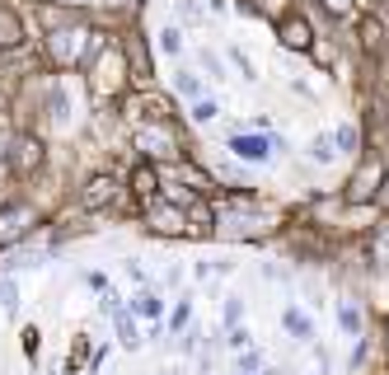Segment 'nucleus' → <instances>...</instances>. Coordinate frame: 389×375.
Returning a JSON list of instances; mask_svg holds the SVG:
<instances>
[{
  "instance_id": "nucleus-1",
  "label": "nucleus",
  "mask_w": 389,
  "mask_h": 375,
  "mask_svg": "<svg viewBox=\"0 0 389 375\" xmlns=\"http://www.w3.org/2000/svg\"><path fill=\"white\" fill-rule=\"evenodd\" d=\"M28 225H38V212H33L28 202H14V207H5V212H0V244L24 240Z\"/></svg>"
},
{
  "instance_id": "nucleus-2",
  "label": "nucleus",
  "mask_w": 389,
  "mask_h": 375,
  "mask_svg": "<svg viewBox=\"0 0 389 375\" xmlns=\"http://www.w3.org/2000/svg\"><path fill=\"white\" fill-rule=\"evenodd\" d=\"M370 183H380V164H375V160H366V164H362V174L347 183V202H366V197L375 192Z\"/></svg>"
},
{
  "instance_id": "nucleus-3",
  "label": "nucleus",
  "mask_w": 389,
  "mask_h": 375,
  "mask_svg": "<svg viewBox=\"0 0 389 375\" xmlns=\"http://www.w3.org/2000/svg\"><path fill=\"white\" fill-rule=\"evenodd\" d=\"M113 179H108V174H94V179H89V183H85V197H80V202H85V207H89V212H94V207H108V202H113Z\"/></svg>"
},
{
  "instance_id": "nucleus-4",
  "label": "nucleus",
  "mask_w": 389,
  "mask_h": 375,
  "mask_svg": "<svg viewBox=\"0 0 389 375\" xmlns=\"http://www.w3.org/2000/svg\"><path fill=\"white\" fill-rule=\"evenodd\" d=\"M146 216L155 220L159 235H183V230H188V225H183V216H179V212H169L164 202H151V207H146Z\"/></svg>"
},
{
  "instance_id": "nucleus-5",
  "label": "nucleus",
  "mask_w": 389,
  "mask_h": 375,
  "mask_svg": "<svg viewBox=\"0 0 389 375\" xmlns=\"http://www.w3.org/2000/svg\"><path fill=\"white\" fill-rule=\"evenodd\" d=\"M159 310H164V300H159L151 286H141V291L131 295V315H141V319H159Z\"/></svg>"
},
{
  "instance_id": "nucleus-6",
  "label": "nucleus",
  "mask_w": 389,
  "mask_h": 375,
  "mask_svg": "<svg viewBox=\"0 0 389 375\" xmlns=\"http://www.w3.org/2000/svg\"><path fill=\"white\" fill-rule=\"evenodd\" d=\"M282 323H286V333H291V338H300V343H310V338H314V323L305 319L296 305H291V310H282Z\"/></svg>"
},
{
  "instance_id": "nucleus-7",
  "label": "nucleus",
  "mask_w": 389,
  "mask_h": 375,
  "mask_svg": "<svg viewBox=\"0 0 389 375\" xmlns=\"http://www.w3.org/2000/svg\"><path fill=\"white\" fill-rule=\"evenodd\" d=\"M230 150L239 155V160H267L272 150H267V141H254V136H234Z\"/></svg>"
},
{
  "instance_id": "nucleus-8",
  "label": "nucleus",
  "mask_w": 389,
  "mask_h": 375,
  "mask_svg": "<svg viewBox=\"0 0 389 375\" xmlns=\"http://www.w3.org/2000/svg\"><path fill=\"white\" fill-rule=\"evenodd\" d=\"M282 43L286 47H310V24H305V19H286L282 24Z\"/></svg>"
},
{
  "instance_id": "nucleus-9",
  "label": "nucleus",
  "mask_w": 389,
  "mask_h": 375,
  "mask_svg": "<svg viewBox=\"0 0 389 375\" xmlns=\"http://www.w3.org/2000/svg\"><path fill=\"white\" fill-rule=\"evenodd\" d=\"M113 319H118V343H122L127 352H136V348H141V333H136V323H131V315L122 310V315H113Z\"/></svg>"
},
{
  "instance_id": "nucleus-10",
  "label": "nucleus",
  "mask_w": 389,
  "mask_h": 375,
  "mask_svg": "<svg viewBox=\"0 0 389 375\" xmlns=\"http://www.w3.org/2000/svg\"><path fill=\"white\" fill-rule=\"evenodd\" d=\"M131 183H136V192H141V197H146V202H155V197H159V183H155V169H146V164H141V169H136V174H131Z\"/></svg>"
},
{
  "instance_id": "nucleus-11",
  "label": "nucleus",
  "mask_w": 389,
  "mask_h": 375,
  "mask_svg": "<svg viewBox=\"0 0 389 375\" xmlns=\"http://www.w3.org/2000/svg\"><path fill=\"white\" fill-rule=\"evenodd\" d=\"M0 310H5V315H14V310H19V286H14L10 277L0 282Z\"/></svg>"
},
{
  "instance_id": "nucleus-12",
  "label": "nucleus",
  "mask_w": 389,
  "mask_h": 375,
  "mask_svg": "<svg viewBox=\"0 0 389 375\" xmlns=\"http://www.w3.org/2000/svg\"><path fill=\"white\" fill-rule=\"evenodd\" d=\"M337 323H342V328H347V333H352V338H357V333H362V315H357V310H352V305H337Z\"/></svg>"
},
{
  "instance_id": "nucleus-13",
  "label": "nucleus",
  "mask_w": 389,
  "mask_h": 375,
  "mask_svg": "<svg viewBox=\"0 0 389 375\" xmlns=\"http://www.w3.org/2000/svg\"><path fill=\"white\" fill-rule=\"evenodd\" d=\"M179 94H188V99H197V94H202V80H197V76H192L188 66L179 71Z\"/></svg>"
},
{
  "instance_id": "nucleus-14",
  "label": "nucleus",
  "mask_w": 389,
  "mask_h": 375,
  "mask_svg": "<svg viewBox=\"0 0 389 375\" xmlns=\"http://www.w3.org/2000/svg\"><path fill=\"white\" fill-rule=\"evenodd\" d=\"M19 150H24V155H19V169H33V160H43V146H33V141H19Z\"/></svg>"
},
{
  "instance_id": "nucleus-15",
  "label": "nucleus",
  "mask_w": 389,
  "mask_h": 375,
  "mask_svg": "<svg viewBox=\"0 0 389 375\" xmlns=\"http://www.w3.org/2000/svg\"><path fill=\"white\" fill-rule=\"evenodd\" d=\"M314 160H333V136H319L314 141Z\"/></svg>"
},
{
  "instance_id": "nucleus-16",
  "label": "nucleus",
  "mask_w": 389,
  "mask_h": 375,
  "mask_svg": "<svg viewBox=\"0 0 389 375\" xmlns=\"http://www.w3.org/2000/svg\"><path fill=\"white\" fill-rule=\"evenodd\" d=\"M239 315H244V305H239V300H230V305L221 310V319L230 323V328H239Z\"/></svg>"
},
{
  "instance_id": "nucleus-17",
  "label": "nucleus",
  "mask_w": 389,
  "mask_h": 375,
  "mask_svg": "<svg viewBox=\"0 0 389 375\" xmlns=\"http://www.w3.org/2000/svg\"><path fill=\"white\" fill-rule=\"evenodd\" d=\"M159 47H164V52H179V33L164 28V33H159Z\"/></svg>"
},
{
  "instance_id": "nucleus-18",
  "label": "nucleus",
  "mask_w": 389,
  "mask_h": 375,
  "mask_svg": "<svg viewBox=\"0 0 389 375\" xmlns=\"http://www.w3.org/2000/svg\"><path fill=\"white\" fill-rule=\"evenodd\" d=\"M192 117H197V122H211V117H216V104H207V99H202V104L192 108Z\"/></svg>"
},
{
  "instance_id": "nucleus-19",
  "label": "nucleus",
  "mask_w": 389,
  "mask_h": 375,
  "mask_svg": "<svg viewBox=\"0 0 389 375\" xmlns=\"http://www.w3.org/2000/svg\"><path fill=\"white\" fill-rule=\"evenodd\" d=\"M225 343H230V348H249V333H244V328H230V338H225Z\"/></svg>"
},
{
  "instance_id": "nucleus-20",
  "label": "nucleus",
  "mask_w": 389,
  "mask_h": 375,
  "mask_svg": "<svg viewBox=\"0 0 389 375\" xmlns=\"http://www.w3.org/2000/svg\"><path fill=\"white\" fill-rule=\"evenodd\" d=\"M188 319H192V305H179V310H174V328H183Z\"/></svg>"
},
{
  "instance_id": "nucleus-21",
  "label": "nucleus",
  "mask_w": 389,
  "mask_h": 375,
  "mask_svg": "<svg viewBox=\"0 0 389 375\" xmlns=\"http://www.w3.org/2000/svg\"><path fill=\"white\" fill-rule=\"evenodd\" d=\"M258 361H263V356H258V352H244V356H239V366H244V375H249V371H254V366H258Z\"/></svg>"
},
{
  "instance_id": "nucleus-22",
  "label": "nucleus",
  "mask_w": 389,
  "mask_h": 375,
  "mask_svg": "<svg viewBox=\"0 0 389 375\" xmlns=\"http://www.w3.org/2000/svg\"><path fill=\"white\" fill-rule=\"evenodd\" d=\"M85 282H89V286H94V291L104 295L108 291V282H104V272H89V277H85Z\"/></svg>"
}]
</instances>
